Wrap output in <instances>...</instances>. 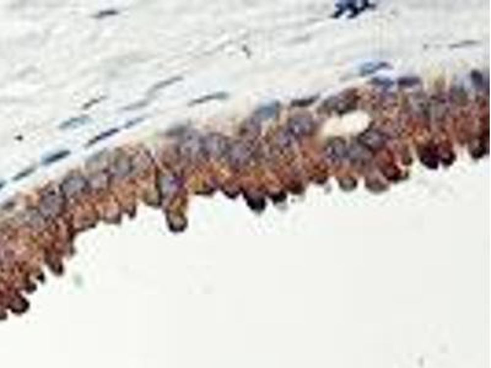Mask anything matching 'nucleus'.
<instances>
[{"label": "nucleus", "mask_w": 491, "mask_h": 368, "mask_svg": "<svg viewBox=\"0 0 491 368\" xmlns=\"http://www.w3.org/2000/svg\"><path fill=\"white\" fill-rule=\"evenodd\" d=\"M253 146L247 141H236L233 144H230L226 152L227 162L233 168H242L247 166L253 157Z\"/></svg>", "instance_id": "f257e3e1"}, {"label": "nucleus", "mask_w": 491, "mask_h": 368, "mask_svg": "<svg viewBox=\"0 0 491 368\" xmlns=\"http://www.w3.org/2000/svg\"><path fill=\"white\" fill-rule=\"evenodd\" d=\"M286 130L292 139L309 138L316 131V122L307 114H297L287 121Z\"/></svg>", "instance_id": "f03ea898"}, {"label": "nucleus", "mask_w": 491, "mask_h": 368, "mask_svg": "<svg viewBox=\"0 0 491 368\" xmlns=\"http://www.w3.org/2000/svg\"><path fill=\"white\" fill-rule=\"evenodd\" d=\"M229 146V140L222 134L210 133L202 138L203 155L209 158H220L225 156Z\"/></svg>", "instance_id": "7ed1b4c3"}, {"label": "nucleus", "mask_w": 491, "mask_h": 368, "mask_svg": "<svg viewBox=\"0 0 491 368\" xmlns=\"http://www.w3.org/2000/svg\"><path fill=\"white\" fill-rule=\"evenodd\" d=\"M324 158L332 165H340L349 156V148L345 140L341 138H331L323 147Z\"/></svg>", "instance_id": "20e7f679"}, {"label": "nucleus", "mask_w": 491, "mask_h": 368, "mask_svg": "<svg viewBox=\"0 0 491 368\" xmlns=\"http://www.w3.org/2000/svg\"><path fill=\"white\" fill-rule=\"evenodd\" d=\"M359 101V97L355 92L353 91V94H349V91L343 92L341 95L336 97H331L328 101L324 103L323 107H326V109H328L329 112H336L339 114H344L348 113V112L353 111L356 107Z\"/></svg>", "instance_id": "39448f33"}, {"label": "nucleus", "mask_w": 491, "mask_h": 368, "mask_svg": "<svg viewBox=\"0 0 491 368\" xmlns=\"http://www.w3.org/2000/svg\"><path fill=\"white\" fill-rule=\"evenodd\" d=\"M180 152L187 160H198L203 155L202 136L195 131H189V133L185 134L180 144Z\"/></svg>", "instance_id": "423d86ee"}, {"label": "nucleus", "mask_w": 491, "mask_h": 368, "mask_svg": "<svg viewBox=\"0 0 491 368\" xmlns=\"http://www.w3.org/2000/svg\"><path fill=\"white\" fill-rule=\"evenodd\" d=\"M64 198L55 191H50L45 194L40 204V211L45 218H57L63 210Z\"/></svg>", "instance_id": "0eeeda50"}, {"label": "nucleus", "mask_w": 491, "mask_h": 368, "mask_svg": "<svg viewBox=\"0 0 491 368\" xmlns=\"http://www.w3.org/2000/svg\"><path fill=\"white\" fill-rule=\"evenodd\" d=\"M386 141H387V138H386L385 134L378 129L373 128L363 131L358 139L359 145H361L370 152H376V151H380L381 148L385 147Z\"/></svg>", "instance_id": "6e6552de"}, {"label": "nucleus", "mask_w": 491, "mask_h": 368, "mask_svg": "<svg viewBox=\"0 0 491 368\" xmlns=\"http://www.w3.org/2000/svg\"><path fill=\"white\" fill-rule=\"evenodd\" d=\"M87 180L81 174H72L65 178L62 184V194L64 196H79L86 188Z\"/></svg>", "instance_id": "1a4fd4ad"}, {"label": "nucleus", "mask_w": 491, "mask_h": 368, "mask_svg": "<svg viewBox=\"0 0 491 368\" xmlns=\"http://www.w3.org/2000/svg\"><path fill=\"white\" fill-rule=\"evenodd\" d=\"M420 161L430 170H436L439 167V148L434 145H424L419 150Z\"/></svg>", "instance_id": "9d476101"}, {"label": "nucleus", "mask_w": 491, "mask_h": 368, "mask_svg": "<svg viewBox=\"0 0 491 368\" xmlns=\"http://www.w3.org/2000/svg\"><path fill=\"white\" fill-rule=\"evenodd\" d=\"M336 6L339 8V11L336 14V16H340L344 11H350L351 16H356L365 11L366 9L372 8V4L368 1H345V3H339Z\"/></svg>", "instance_id": "9b49d317"}, {"label": "nucleus", "mask_w": 491, "mask_h": 368, "mask_svg": "<svg viewBox=\"0 0 491 368\" xmlns=\"http://www.w3.org/2000/svg\"><path fill=\"white\" fill-rule=\"evenodd\" d=\"M280 111V103L279 102H272L269 104L260 107L259 109L255 112V118L257 122L269 121V119L274 118L278 116Z\"/></svg>", "instance_id": "f8f14e48"}, {"label": "nucleus", "mask_w": 491, "mask_h": 368, "mask_svg": "<svg viewBox=\"0 0 491 368\" xmlns=\"http://www.w3.org/2000/svg\"><path fill=\"white\" fill-rule=\"evenodd\" d=\"M390 65L386 62H370L365 63L362 67L360 68V75H371L376 74V73L381 72L385 69H390Z\"/></svg>", "instance_id": "ddd939ff"}, {"label": "nucleus", "mask_w": 491, "mask_h": 368, "mask_svg": "<svg viewBox=\"0 0 491 368\" xmlns=\"http://www.w3.org/2000/svg\"><path fill=\"white\" fill-rule=\"evenodd\" d=\"M354 162H360L363 163L365 161H367L370 158V151H367L366 148H363L361 145H356L355 147L353 146L351 150H349V156Z\"/></svg>", "instance_id": "4468645a"}, {"label": "nucleus", "mask_w": 491, "mask_h": 368, "mask_svg": "<svg viewBox=\"0 0 491 368\" xmlns=\"http://www.w3.org/2000/svg\"><path fill=\"white\" fill-rule=\"evenodd\" d=\"M131 163L127 157H121L117 160V162L113 165V174L117 177H123L130 172Z\"/></svg>", "instance_id": "2eb2a0df"}, {"label": "nucleus", "mask_w": 491, "mask_h": 368, "mask_svg": "<svg viewBox=\"0 0 491 368\" xmlns=\"http://www.w3.org/2000/svg\"><path fill=\"white\" fill-rule=\"evenodd\" d=\"M178 188V180L177 178H175L173 175H163L162 180H161V189H162V193L165 194H171L173 192L177 191Z\"/></svg>", "instance_id": "dca6fc26"}, {"label": "nucleus", "mask_w": 491, "mask_h": 368, "mask_svg": "<svg viewBox=\"0 0 491 368\" xmlns=\"http://www.w3.org/2000/svg\"><path fill=\"white\" fill-rule=\"evenodd\" d=\"M90 121L89 116H81V117H77V118H72L69 121L64 122L63 124H60L59 128L60 129H77L80 128V126H84L85 124H87V122Z\"/></svg>", "instance_id": "f3484780"}, {"label": "nucleus", "mask_w": 491, "mask_h": 368, "mask_svg": "<svg viewBox=\"0 0 491 368\" xmlns=\"http://www.w3.org/2000/svg\"><path fill=\"white\" fill-rule=\"evenodd\" d=\"M70 155V151L69 150H63V151H58V152H55V153H52V155H50L48 157H46L45 160H43V165H52V163H54V162H58V161H60V160H63V158H65L67 156H69Z\"/></svg>", "instance_id": "a211bd4d"}, {"label": "nucleus", "mask_w": 491, "mask_h": 368, "mask_svg": "<svg viewBox=\"0 0 491 368\" xmlns=\"http://www.w3.org/2000/svg\"><path fill=\"white\" fill-rule=\"evenodd\" d=\"M227 95L225 92H217V94H211L207 95V96L200 97V98L194 99V101L190 102V104H199V103H205V102L209 101H214V99H224L226 98Z\"/></svg>", "instance_id": "6ab92c4d"}, {"label": "nucleus", "mask_w": 491, "mask_h": 368, "mask_svg": "<svg viewBox=\"0 0 491 368\" xmlns=\"http://www.w3.org/2000/svg\"><path fill=\"white\" fill-rule=\"evenodd\" d=\"M118 131H119V129H118V128H116V129H109V130L103 131V133L99 134V135L95 136L94 139H91V140L89 141V144H87V145H86V147H90V146L95 145V144L100 143V141H102V140H106L107 138H109V136H112V135H113V134L118 133Z\"/></svg>", "instance_id": "aec40b11"}, {"label": "nucleus", "mask_w": 491, "mask_h": 368, "mask_svg": "<svg viewBox=\"0 0 491 368\" xmlns=\"http://www.w3.org/2000/svg\"><path fill=\"white\" fill-rule=\"evenodd\" d=\"M248 204L253 210L262 211L265 208V201L263 196H248Z\"/></svg>", "instance_id": "412c9836"}, {"label": "nucleus", "mask_w": 491, "mask_h": 368, "mask_svg": "<svg viewBox=\"0 0 491 368\" xmlns=\"http://www.w3.org/2000/svg\"><path fill=\"white\" fill-rule=\"evenodd\" d=\"M470 79L471 81H473L474 86H475L478 90H483V87L486 86V81H484L483 74H481L480 72H478V70L471 72Z\"/></svg>", "instance_id": "4be33fe9"}, {"label": "nucleus", "mask_w": 491, "mask_h": 368, "mask_svg": "<svg viewBox=\"0 0 491 368\" xmlns=\"http://www.w3.org/2000/svg\"><path fill=\"white\" fill-rule=\"evenodd\" d=\"M420 81H421V80H420L419 77H416V76H404V77H400L399 81H398V84H399V86H402V87H413V86H416V85H419Z\"/></svg>", "instance_id": "5701e85b"}, {"label": "nucleus", "mask_w": 491, "mask_h": 368, "mask_svg": "<svg viewBox=\"0 0 491 368\" xmlns=\"http://www.w3.org/2000/svg\"><path fill=\"white\" fill-rule=\"evenodd\" d=\"M371 84L381 87V89H390L394 85V82L388 77H375V79L371 80Z\"/></svg>", "instance_id": "b1692460"}, {"label": "nucleus", "mask_w": 491, "mask_h": 368, "mask_svg": "<svg viewBox=\"0 0 491 368\" xmlns=\"http://www.w3.org/2000/svg\"><path fill=\"white\" fill-rule=\"evenodd\" d=\"M356 186H358V183H356V179L355 178H353V177H344V178H341L340 179V187H341V189H344V191H353L354 188H356Z\"/></svg>", "instance_id": "393cba45"}, {"label": "nucleus", "mask_w": 491, "mask_h": 368, "mask_svg": "<svg viewBox=\"0 0 491 368\" xmlns=\"http://www.w3.org/2000/svg\"><path fill=\"white\" fill-rule=\"evenodd\" d=\"M452 96H453V99L458 104H465L466 94L465 91H463V90L461 89V87H454V89L452 90Z\"/></svg>", "instance_id": "a878e982"}, {"label": "nucleus", "mask_w": 491, "mask_h": 368, "mask_svg": "<svg viewBox=\"0 0 491 368\" xmlns=\"http://www.w3.org/2000/svg\"><path fill=\"white\" fill-rule=\"evenodd\" d=\"M317 99H318V96H312V97H310V98H306V99H296V101H292L291 106H294V107H307V106H310V104L314 103V102H316Z\"/></svg>", "instance_id": "bb28decb"}, {"label": "nucleus", "mask_w": 491, "mask_h": 368, "mask_svg": "<svg viewBox=\"0 0 491 368\" xmlns=\"http://www.w3.org/2000/svg\"><path fill=\"white\" fill-rule=\"evenodd\" d=\"M180 80H182V77L181 76H177V77H172V79H168V80H166V81H163V82H160L158 85H156L155 87H153V90H160V89H162V87H166V86H170L171 84H175L176 81H180Z\"/></svg>", "instance_id": "cd10ccee"}, {"label": "nucleus", "mask_w": 491, "mask_h": 368, "mask_svg": "<svg viewBox=\"0 0 491 368\" xmlns=\"http://www.w3.org/2000/svg\"><path fill=\"white\" fill-rule=\"evenodd\" d=\"M33 170H35V168L31 167V168H28V170L24 171V172L19 173L18 175H15V177H14V180H20V179H23L24 177H27V175H30L31 173H32V171H33Z\"/></svg>", "instance_id": "c85d7f7f"}, {"label": "nucleus", "mask_w": 491, "mask_h": 368, "mask_svg": "<svg viewBox=\"0 0 491 368\" xmlns=\"http://www.w3.org/2000/svg\"><path fill=\"white\" fill-rule=\"evenodd\" d=\"M5 187V182H0V191Z\"/></svg>", "instance_id": "c756f323"}]
</instances>
